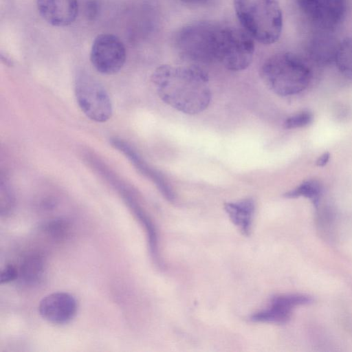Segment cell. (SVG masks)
<instances>
[{
  "mask_svg": "<svg viewBox=\"0 0 352 352\" xmlns=\"http://www.w3.org/2000/svg\"><path fill=\"white\" fill-rule=\"evenodd\" d=\"M151 81L161 100L184 113H199L210 102L208 76L199 67L162 65L155 69Z\"/></svg>",
  "mask_w": 352,
  "mask_h": 352,
  "instance_id": "cell-1",
  "label": "cell"
},
{
  "mask_svg": "<svg viewBox=\"0 0 352 352\" xmlns=\"http://www.w3.org/2000/svg\"><path fill=\"white\" fill-rule=\"evenodd\" d=\"M236 16L244 30L264 45L278 40L283 29V14L276 0H234Z\"/></svg>",
  "mask_w": 352,
  "mask_h": 352,
  "instance_id": "cell-2",
  "label": "cell"
},
{
  "mask_svg": "<svg viewBox=\"0 0 352 352\" xmlns=\"http://www.w3.org/2000/svg\"><path fill=\"white\" fill-rule=\"evenodd\" d=\"M260 74L265 85L282 96L301 92L307 88L311 77L305 61L290 52L270 57L262 65Z\"/></svg>",
  "mask_w": 352,
  "mask_h": 352,
  "instance_id": "cell-3",
  "label": "cell"
},
{
  "mask_svg": "<svg viewBox=\"0 0 352 352\" xmlns=\"http://www.w3.org/2000/svg\"><path fill=\"white\" fill-rule=\"evenodd\" d=\"M222 24L201 21L182 29L175 38L179 54L189 60L208 63L217 61Z\"/></svg>",
  "mask_w": 352,
  "mask_h": 352,
  "instance_id": "cell-4",
  "label": "cell"
},
{
  "mask_svg": "<svg viewBox=\"0 0 352 352\" xmlns=\"http://www.w3.org/2000/svg\"><path fill=\"white\" fill-rule=\"evenodd\" d=\"M75 95L83 113L96 122H105L113 113L110 97L104 87L87 74L79 75L75 82Z\"/></svg>",
  "mask_w": 352,
  "mask_h": 352,
  "instance_id": "cell-5",
  "label": "cell"
},
{
  "mask_svg": "<svg viewBox=\"0 0 352 352\" xmlns=\"http://www.w3.org/2000/svg\"><path fill=\"white\" fill-rule=\"evenodd\" d=\"M254 49V39L244 30L224 25L217 62L231 71L245 69L252 61Z\"/></svg>",
  "mask_w": 352,
  "mask_h": 352,
  "instance_id": "cell-6",
  "label": "cell"
},
{
  "mask_svg": "<svg viewBox=\"0 0 352 352\" xmlns=\"http://www.w3.org/2000/svg\"><path fill=\"white\" fill-rule=\"evenodd\" d=\"M300 10L316 32H333L343 21L346 0H297Z\"/></svg>",
  "mask_w": 352,
  "mask_h": 352,
  "instance_id": "cell-7",
  "label": "cell"
},
{
  "mask_svg": "<svg viewBox=\"0 0 352 352\" xmlns=\"http://www.w3.org/2000/svg\"><path fill=\"white\" fill-rule=\"evenodd\" d=\"M126 57L123 42L114 34H99L93 42L90 60L100 74L112 75L118 73L124 65Z\"/></svg>",
  "mask_w": 352,
  "mask_h": 352,
  "instance_id": "cell-8",
  "label": "cell"
},
{
  "mask_svg": "<svg viewBox=\"0 0 352 352\" xmlns=\"http://www.w3.org/2000/svg\"><path fill=\"white\" fill-rule=\"evenodd\" d=\"M311 297L303 294H281L272 298L268 308L252 314L250 320L254 322L284 324L296 306L310 303Z\"/></svg>",
  "mask_w": 352,
  "mask_h": 352,
  "instance_id": "cell-9",
  "label": "cell"
},
{
  "mask_svg": "<svg viewBox=\"0 0 352 352\" xmlns=\"http://www.w3.org/2000/svg\"><path fill=\"white\" fill-rule=\"evenodd\" d=\"M78 306L76 298L66 292H54L45 296L38 305L41 317L54 324H65L76 316Z\"/></svg>",
  "mask_w": 352,
  "mask_h": 352,
  "instance_id": "cell-10",
  "label": "cell"
},
{
  "mask_svg": "<svg viewBox=\"0 0 352 352\" xmlns=\"http://www.w3.org/2000/svg\"><path fill=\"white\" fill-rule=\"evenodd\" d=\"M41 17L53 26L65 27L75 21L78 12V0H37Z\"/></svg>",
  "mask_w": 352,
  "mask_h": 352,
  "instance_id": "cell-11",
  "label": "cell"
},
{
  "mask_svg": "<svg viewBox=\"0 0 352 352\" xmlns=\"http://www.w3.org/2000/svg\"><path fill=\"white\" fill-rule=\"evenodd\" d=\"M112 145L122 151L132 163L144 175L151 178L155 182L164 197L169 201H174L175 197L171 188L164 177L157 171L151 169L141 159L137 153L126 142L121 140L114 139L111 141Z\"/></svg>",
  "mask_w": 352,
  "mask_h": 352,
  "instance_id": "cell-12",
  "label": "cell"
},
{
  "mask_svg": "<svg viewBox=\"0 0 352 352\" xmlns=\"http://www.w3.org/2000/svg\"><path fill=\"white\" fill-rule=\"evenodd\" d=\"M223 207L230 221L241 233L250 236L255 212L254 200L246 198L235 202H227Z\"/></svg>",
  "mask_w": 352,
  "mask_h": 352,
  "instance_id": "cell-13",
  "label": "cell"
},
{
  "mask_svg": "<svg viewBox=\"0 0 352 352\" xmlns=\"http://www.w3.org/2000/svg\"><path fill=\"white\" fill-rule=\"evenodd\" d=\"M316 33L308 47L310 58L321 65L334 62L338 43L329 32H316Z\"/></svg>",
  "mask_w": 352,
  "mask_h": 352,
  "instance_id": "cell-14",
  "label": "cell"
},
{
  "mask_svg": "<svg viewBox=\"0 0 352 352\" xmlns=\"http://www.w3.org/2000/svg\"><path fill=\"white\" fill-rule=\"evenodd\" d=\"M44 270L43 257L38 254H32L23 260L19 270V276L26 284L34 285L41 280Z\"/></svg>",
  "mask_w": 352,
  "mask_h": 352,
  "instance_id": "cell-15",
  "label": "cell"
},
{
  "mask_svg": "<svg viewBox=\"0 0 352 352\" xmlns=\"http://www.w3.org/2000/svg\"><path fill=\"white\" fill-rule=\"evenodd\" d=\"M334 63L344 76L352 79V38L338 43Z\"/></svg>",
  "mask_w": 352,
  "mask_h": 352,
  "instance_id": "cell-16",
  "label": "cell"
},
{
  "mask_svg": "<svg viewBox=\"0 0 352 352\" xmlns=\"http://www.w3.org/2000/svg\"><path fill=\"white\" fill-rule=\"evenodd\" d=\"M322 194V186L316 180H307L302 182L295 189L285 194L287 198L304 197L309 199L317 206Z\"/></svg>",
  "mask_w": 352,
  "mask_h": 352,
  "instance_id": "cell-17",
  "label": "cell"
},
{
  "mask_svg": "<svg viewBox=\"0 0 352 352\" xmlns=\"http://www.w3.org/2000/svg\"><path fill=\"white\" fill-rule=\"evenodd\" d=\"M44 231L54 239H63L68 234L69 225L68 222L62 219L52 220L43 228Z\"/></svg>",
  "mask_w": 352,
  "mask_h": 352,
  "instance_id": "cell-18",
  "label": "cell"
},
{
  "mask_svg": "<svg viewBox=\"0 0 352 352\" xmlns=\"http://www.w3.org/2000/svg\"><path fill=\"white\" fill-rule=\"evenodd\" d=\"M0 189V214L1 216H7L13 210L14 197L9 186L6 184L4 185L2 181Z\"/></svg>",
  "mask_w": 352,
  "mask_h": 352,
  "instance_id": "cell-19",
  "label": "cell"
},
{
  "mask_svg": "<svg viewBox=\"0 0 352 352\" xmlns=\"http://www.w3.org/2000/svg\"><path fill=\"white\" fill-rule=\"evenodd\" d=\"M313 120L312 114L309 111H302L288 118L284 126L286 129H296L305 126Z\"/></svg>",
  "mask_w": 352,
  "mask_h": 352,
  "instance_id": "cell-20",
  "label": "cell"
},
{
  "mask_svg": "<svg viewBox=\"0 0 352 352\" xmlns=\"http://www.w3.org/2000/svg\"><path fill=\"white\" fill-rule=\"evenodd\" d=\"M19 276V270L12 264H8L1 270L0 273V283H8L16 280Z\"/></svg>",
  "mask_w": 352,
  "mask_h": 352,
  "instance_id": "cell-21",
  "label": "cell"
},
{
  "mask_svg": "<svg viewBox=\"0 0 352 352\" xmlns=\"http://www.w3.org/2000/svg\"><path fill=\"white\" fill-rule=\"evenodd\" d=\"M98 4L94 1L87 2L85 12L89 19H94L98 13Z\"/></svg>",
  "mask_w": 352,
  "mask_h": 352,
  "instance_id": "cell-22",
  "label": "cell"
},
{
  "mask_svg": "<svg viewBox=\"0 0 352 352\" xmlns=\"http://www.w3.org/2000/svg\"><path fill=\"white\" fill-rule=\"evenodd\" d=\"M329 159V154L328 153H324L322 155L318 160H317V165L320 166H324Z\"/></svg>",
  "mask_w": 352,
  "mask_h": 352,
  "instance_id": "cell-23",
  "label": "cell"
},
{
  "mask_svg": "<svg viewBox=\"0 0 352 352\" xmlns=\"http://www.w3.org/2000/svg\"><path fill=\"white\" fill-rule=\"evenodd\" d=\"M182 1L186 3H188V4L196 5V4H201V3H206L209 0H182Z\"/></svg>",
  "mask_w": 352,
  "mask_h": 352,
  "instance_id": "cell-24",
  "label": "cell"
}]
</instances>
